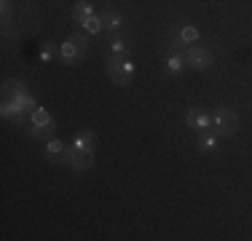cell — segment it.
<instances>
[{
  "mask_svg": "<svg viewBox=\"0 0 252 241\" xmlns=\"http://www.w3.org/2000/svg\"><path fill=\"white\" fill-rule=\"evenodd\" d=\"M35 99L30 96L25 83L19 81H5L3 83V105H0V116L3 118H22L35 110Z\"/></svg>",
  "mask_w": 252,
  "mask_h": 241,
  "instance_id": "obj_1",
  "label": "cell"
},
{
  "mask_svg": "<svg viewBox=\"0 0 252 241\" xmlns=\"http://www.w3.org/2000/svg\"><path fill=\"white\" fill-rule=\"evenodd\" d=\"M105 70H107V78H110L116 86H129L131 78H134V64H131L129 57L124 54H110L105 62Z\"/></svg>",
  "mask_w": 252,
  "mask_h": 241,
  "instance_id": "obj_2",
  "label": "cell"
},
{
  "mask_svg": "<svg viewBox=\"0 0 252 241\" xmlns=\"http://www.w3.org/2000/svg\"><path fill=\"white\" fill-rule=\"evenodd\" d=\"M209 129H215L220 137H233L239 131V116L231 107H218L212 113V126Z\"/></svg>",
  "mask_w": 252,
  "mask_h": 241,
  "instance_id": "obj_3",
  "label": "cell"
},
{
  "mask_svg": "<svg viewBox=\"0 0 252 241\" xmlns=\"http://www.w3.org/2000/svg\"><path fill=\"white\" fill-rule=\"evenodd\" d=\"M185 62H188L190 70L204 72V70H209L215 64V57H212L209 48H204L199 43H190V46H185Z\"/></svg>",
  "mask_w": 252,
  "mask_h": 241,
  "instance_id": "obj_4",
  "label": "cell"
},
{
  "mask_svg": "<svg viewBox=\"0 0 252 241\" xmlns=\"http://www.w3.org/2000/svg\"><path fill=\"white\" fill-rule=\"evenodd\" d=\"M62 164L75 169V172H86V169L94 166V150H81V148H75V145H70L62 155Z\"/></svg>",
  "mask_w": 252,
  "mask_h": 241,
  "instance_id": "obj_5",
  "label": "cell"
},
{
  "mask_svg": "<svg viewBox=\"0 0 252 241\" xmlns=\"http://www.w3.org/2000/svg\"><path fill=\"white\" fill-rule=\"evenodd\" d=\"M83 54H86V38H83V35H73V38H67L59 46V59H62L64 64L81 62Z\"/></svg>",
  "mask_w": 252,
  "mask_h": 241,
  "instance_id": "obj_6",
  "label": "cell"
},
{
  "mask_svg": "<svg viewBox=\"0 0 252 241\" xmlns=\"http://www.w3.org/2000/svg\"><path fill=\"white\" fill-rule=\"evenodd\" d=\"M169 57L164 59V70L166 75H180L183 70H188V62H185V46L180 40H172L169 43Z\"/></svg>",
  "mask_w": 252,
  "mask_h": 241,
  "instance_id": "obj_7",
  "label": "cell"
},
{
  "mask_svg": "<svg viewBox=\"0 0 252 241\" xmlns=\"http://www.w3.org/2000/svg\"><path fill=\"white\" fill-rule=\"evenodd\" d=\"M185 126L188 129H196V131H204L212 126V116H209L207 110H201V107H190L188 113H185Z\"/></svg>",
  "mask_w": 252,
  "mask_h": 241,
  "instance_id": "obj_8",
  "label": "cell"
},
{
  "mask_svg": "<svg viewBox=\"0 0 252 241\" xmlns=\"http://www.w3.org/2000/svg\"><path fill=\"white\" fill-rule=\"evenodd\" d=\"M99 19H102V32H116V30H121V24H124V16L118 14L116 8H102Z\"/></svg>",
  "mask_w": 252,
  "mask_h": 241,
  "instance_id": "obj_9",
  "label": "cell"
},
{
  "mask_svg": "<svg viewBox=\"0 0 252 241\" xmlns=\"http://www.w3.org/2000/svg\"><path fill=\"white\" fill-rule=\"evenodd\" d=\"M218 142H220V134L215 129H204V131H199V137H196V148H199L201 153H212V150L218 148Z\"/></svg>",
  "mask_w": 252,
  "mask_h": 241,
  "instance_id": "obj_10",
  "label": "cell"
},
{
  "mask_svg": "<svg viewBox=\"0 0 252 241\" xmlns=\"http://www.w3.org/2000/svg\"><path fill=\"white\" fill-rule=\"evenodd\" d=\"M172 40H180L183 46H190L199 40V30L190 27V24H183V27H175L172 30Z\"/></svg>",
  "mask_w": 252,
  "mask_h": 241,
  "instance_id": "obj_11",
  "label": "cell"
},
{
  "mask_svg": "<svg viewBox=\"0 0 252 241\" xmlns=\"http://www.w3.org/2000/svg\"><path fill=\"white\" fill-rule=\"evenodd\" d=\"M64 150H67V145L62 140H57V137H51L49 145H46V161H49V164H62Z\"/></svg>",
  "mask_w": 252,
  "mask_h": 241,
  "instance_id": "obj_12",
  "label": "cell"
},
{
  "mask_svg": "<svg viewBox=\"0 0 252 241\" xmlns=\"http://www.w3.org/2000/svg\"><path fill=\"white\" fill-rule=\"evenodd\" d=\"M97 11H94V5L89 3V0H75V5H73V19L81 24V22H86L89 16H94Z\"/></svg>",
  "mask_w": 252,
  "mask_h": 241,
  "instance_id": "obj_13",
  "label": "cell"
},
{
  "mask_svg": "<svg viewBox=\"0 0 252 241\" xmlns=\"http://www.w3.org/2000/svg\"><path fill=\"white\" fill-rule=\"evenodd\" d=\"M73 145H75V148H81V150H94V148H97V134H94V131H78Z\"/></svg>",
  "mask_w": 252,
  "mask_h": 241,
  "instance_id": "obj_14",
  "label": "cell"
},
{
  "mask_svg": "<svg viewBox=\"0 0 252 241\" xmlns=\"http://www.w3.org/2000/svg\"><path fill=\"white\" fill-rule=\"evenodd\" d=\"M30 120H32V126H38V129H43V126H51V123H54L46 107H35V110L30 113Z\"/></svg>",
  "mask_w": 252,
  "mask_h": 241,
  "instance_id": "obj_15",
  "label": "cell"
},
{
  "mask_svg": "<svg viewBox=\"0 0 252 241\" xmlns=\"http://www.w3.org/2000/svg\"><path fill=\"white\" fill-rule=\"evenodd\" d=\"M81 27H83V32H86V35H99V32H102V19H99V14L89 16L86 22H81Z\"/></svg>",
  "mask_w": 252,
  "mask_h": 241,
  "instance_id": "obj_16",
  "label": "cell"
},
{
  "mask_svg": "<svg viewBox=\"0 0 252 241\" xmlns=\"http://www.w3.org/2000/svg\"><path fill=\"white\" fill-rule=\"evenodd\" d=\"M110 48H113V54H124V57H129V43H126L121 35H113L110 38Z\"/></svg>",
  "mask_w": 252,
  "mask_h": 241,
  "instance_id": "obj_17",
  "label": "cell"
},
{
  "mask_svg": "<svg viewBox=\"0 0 252 241\" xmlns=\"http://www.w3.org/2000/svg\"><path fill=\"white\" fill-rule=\"evenodd\" d=\"M11 11H14V3L11 0H0V19H3V24L11 22Z\"/></svg>",
  "mask_w": 252,
  "mask_h": 241,
  "instance_id": "obj_18",
  "label": "cell"
},
{
  "mask_svg": "<svg viewBox=\"0 0 252 241\" xmlns=\"http://www.w3.org/2000/svg\"><path fill=\"white\" fill-rule=\"evenodd\" d=\"M30 134H32L35 140H43V137H54V123H51V126H43V129L32 126V129H30Z\"/></svg>",
  "mask_w": 252,
  "mask_h": 241,
  "instance_id": "obj_19",
  "label": "cell"
},
{
  "mask_svg": "<svg viewBox=\"0 0 252 241\" xmlns=\"http://www.w3.org/2000/svg\"><path fill=\"white\" fill-rule=\"evenodd\" d=\"M54 51H57V46H54V43H46L43 48H40V62L49 64L51 59H54Z\"/></svg>",
  "mask_w": 252,
  "mask_h": 241,
  "instance_id": "obj_20",
  "label": "cell"
}]
</instances>
